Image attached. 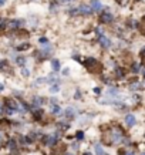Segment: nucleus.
<instances>
[{
  "mask_svg": "<svg viewBox=\"0 0 145 155\" xmlns=\"http://www.w3.org/2000/svg\"><path fill=\"white\" fill-rule=\"evenodd\" d=\"M124 140V131L120 125H111L104 131V142L111 145V144H120Z\"/></svg>",
  "mask_w": 145,
  "mask_h": 155,
  "instance_id": "f257e3e1",
  "label": "nucleus"
},
{
  "mask_svg": "<svg viewBox=\"0 0 145 155\" xmlns=\"http://www.w3.org/2000/svg\"><path fill=\"white\" fill-rule=\"evenodd\" d=\"M84 64L91 73H100V71H101V64H100V61H97L95 58H91V57H90V58H87V60L84 61Z\"/></svg>",
  "mask_w": 145,
  "mask_h": 155,
  "instance_id": "f03ea898",
  "label": "nucleus"
},
{
  "mask_svg": "<svg viewBox=\"0 0 145 155\" xmlns=\"http://www.w3.org/2000/svg\"><path fill=\"white\" fill-rule=\"evenodd\" d=\"M57 141H58V137L54 135V134H48V135H46L43 138V142H44L46 145H50V147L56 145Z\"/></svg>",
  "mask_w": 145,
  "mask_h": 155,
  "instance_id": "7ed1b4c3",
  "label": "nucleus"
},
{
  "mask_svg": "<svg viewBox=\"0 0 145 155\" xmlns=\"http://www.w3.org/2000/svg\"><path fill=\"white\" fill-rule=\"evenodd\" d=\"M100 20H101L103 23L108 24V23H111L112 20H114V16H112V14L110 13V12H108V9H107L103 14H101V17H100Z\"/></svg>",
  "mask_w": 145,
  "mask_h": 155,
  "instance_id": "20e7f679",
  "label": "nucleus"
},
{
  "mask_svg": "<svg viewBox=\"0 0 145 155\" xmlns=\"http://www.w3.org/2000/svg\"><path fill=\"white\" fill-rule=\"evenodd\" d=\"M10 30H16V28H20L21 26H24V20H12L7 23Z\"/></svg>",
  "mask_w": 145,
  "mask_h": 155,
  "instance_id": "39448f33",
  "label": "nucleus"
},
{
  "mask_svg": "<svg viewBox=\"0 0 145 155\" xmlns=\"http://www.w3.org/2000/svg\"><path fill=\"white\" fill-rule=\"evenodd\" d=\"M77 10H78V14H85V16H88V14L93 13V9H91L90 6H85V5H81Z\"/></svg>",
  "mask_w": 145,
  "mask_h": 155,
  "instance_id": "423d86ee",
  "label": "nucleus"
},
{
  "mask_svg": "<svg viewBox=\"0 0 145 155\" xmlns=\"http://www.w3.org/2000/svg\"><path fill=\"white\" fill-rule=\"evenodd\" d=\"M98 40H100V44H101V47L108 48L110 46H111V40H110L108 37H105V36H101V37H98Z\"/></svg>",
  "mask_w": 145,
  "mask_h": 155,
  "instance_id": "0eeeda50",
  "label": "nucleus"
},
{
  "mask_svg": "<svg viewBox=\"0 0 145 155\" xmlns=\"http://www.w3.org/2000/svg\"><path fill=\"white\" fill-rule=\"evenodd\" d=\"M6 105H7V108H12V110H19V104L16 103L14 100H12V98H7L6 100Z\"/></svg>",
  "mask_w": 145,
  "mask_h": 155,
  "instance_id": "6e6552de",
  "label": "nucleus"
},
{
  "mask_svg": "<svg viewBox=\"0 0 145 155\" xmlns=\"http://www.w3.org/2000/svg\"><path fill=\"white\" fill-rule=\"evenodd\" d=\"M125 124L128 125V127L135 125V117H134L132 114H128V115H125Z\"/></svg>",
  "mask_w": 145,
  "mask_h": 155,
  "instance_id": "1a4fd4ad",
  "label": "nucleus"
},
{
  "mask_svg": "<svg viewBox=\"0 0 145 155\" xmlns=\"http://www.w3.org/2000/svg\"><path fill=\"white\" fill-rule=\"evenodd\" d=\"M93 10H101L103 9V5L100 0H91V6H90Z\"/></svg>",
  "mask_w": 145,
  "mask_h": 155,
  "instance_id": "9d476101",
  "label": "nucleus"
},
{
  "mask_svg": "<svg viewBox=\"0 0 145 155\" xmlns=\"http://www.w3.org/2000/svg\"><path fill=\"white\" fill-rule=\"evenodd\" d=\"M66 117L67 118H74L75 117V110L74 108H71V107H68L66 110Z\"/></svg>",
  "mask_w": 145,
  "mask_h": 155,
  "instance_id": "9b49d317",
  "label": "nucleus"
},
{
  "mask_svg": "<svg viewBox=\"0 0 145 155\" xmlns=\"http://www.w3.org/2000/svg\"><path fill=\"white\" fill-rule=\"evenodd\" d=\"M51 113L54 115H60L61 114V108L57 105V104H51Z\"/></svg>",
  "mask_w": 145,
  "mask_h": 155,
  "instance_id": "f8f14e48",
  "label": "nucleus"
},
{
  "mask_svg": "<svg viewBox=\"0 0 145 155\" xmlns=\"http://www.w3.org/2000/svg\"><path fill=\"white\" fill-rule=\"evenodd\" d=\"M43 103H44V100H43L41 97H34L33 98V105L34 107H40Z\"/></svg>",
  "mask_w": 145,
  "mask_h": 155,
  "instance_id": "ddd939ff",
  "label": "nucleus"
},
{
  "mask_svg": "<svg viewBox=\"0 0 145 155\" xmlns=\"http://www.w3.org/2000/svg\"><path fill=\"white\" fill-rule=\"evenodd\" d=\"M7 67H9V63L5 60H0V71H7Z\"/></svg>",
  "mask_w": 145,
  "mask_h": 155,
  "instance_id": "4468645a",
  "label": "nucleus"
},
{
  "mask_svg": "<svg viewBox=\"0 0 145 155\" xmlns=\"http://www.w3.org/2000/svg\"><path fill=\"white\" fill-rule=\"evenodd\" d=\"M95 148V152H97V155H107L105 152H104V150H103V147L100 145V144H97V145L94 147Z\"/></svg>",
  "mask_w": 145,
  "mask_h": 155,
  "instance_id": "2eb2a0df",
  "label": "nucleus"
},
{
  "mask_svg": "<svg viewBox=\"0 0 145 155\" xmlns=\"http://www.w3.org/2000/svg\"><path fill=\"white\" fill-rule=\"evenodd\" d=\"M17 50L19 51H24V50H27V48H30V44L28 43H23V44H20V46H17Z\"/></svg>",
  "mask_w": 145,
  "mask_h": 155,
  "instance_id": "dca6fc26",
  "label": "nucleus"
},
{
  "mask_svg": "<svg viewBox=\"0 0 145 155\" xmlns=\"http://www.w3.org/2000/svg\"><path fill=\"white\" fill-rule=\"evenodd\" d=\"M51 66H53V70H54V71H58V70H60V61H58V60H53L51 61Z\"/></svg>",
  "mask_w": 145,
  "mask_h": 155,
  "instance_id": "f3484780",
  "label": "nucleus"
},
{
  "mask_svg": "<svg viewBox=\"0 0 145 155\" xmlns=\"http://www.w3.org/2000/svg\"><path fill=\"white\" fill-rule=\"evenodd\" d=\"M41 117H43V111L41 110H36V111H34V118H36V120H40Z\"/></svg>",
  "mask_w": 145,
  "mask_h": 155,
  "instance_id": "a211bd4d",
  "label": "nucleus"
},
{
  "mask_svg": "<svg viewBox=\"0 0 145 155\" xmlns=\"http://www.w3.org/2000/svg\"><path fill=\"white\" fill-rule=\"evenodd\" d=\"M115 75H117L118 78H122V77H124V71H122V68H115Z\"/></svg>",
  "mask_w": 145,
  "mask_h": 155,
  "instance_id": "6ab92c4d",
  "label": "nucleus"
},
{
  "mask_svg": "<svg viewBox=\"0 0 145 155\" xmlns=\"http://www.w3.org/2000/svg\"><path fill=\"white\" fill-rule=\"evenodd\" d=\"M16 63H17V64H20V66H23L24 63H26V58H24L23 56H21V57H17V58H16Z\"/></svg>",
  "mask_w": 145,
  "mask_h": 155,
  "instance_id": "aec40b11",
  "label": "nucleus"
},
{
  "mask_svg": "<svg viewBox=\"0 0 145 155\" xmlns=\"http://www.w3.org/2000/svg\"><path fill=\"white\" fill-rule=\"evenodd\" d=\"M58 91H60V87H58V85H51V88H50V93H53V94H56V93H58Z\"/></svg>",
  "mask_w": 145,
  "mask_h": 155,
  "instance_id": "412c9836",
  "label": "nucleus"
},
{
  "mask_svg": "<svg viewBox=\"0 0 145 155\" xmlns=\"http://www.w3.org/2000/svg\"><path fill=\"white\" fill-rule=\"evenodd\" d=\"M5 142H6V138L5 135H3V132H0V148L5 145Z\"/></svg>",
  "mask_w": 145,
  "mask_h": 155,
  "instance_id": "4be33fe9",
  "label": "nucleus"
},
{
  "mask_svg": "<svg viewBox=\"0 0 145 155\" xmlns=\"http://www.w3.org/2000/svg\"><path fill=\"white\" fill-rule=\"evenodd\" d=\"M6 26H7V21L6 20H0V30H3Z\"/></svg>",
  "mask_w": 145,
  "mask_h": 155,
  "instance_id": "5701e85b",
  "label": "nucleus"
},
{
  "mask_svg": "<svg viewBox=\"0 0 145 155\" xmlns=\"http://www.w3.org/2000/svg\"><path fill=\"white\" fill-rule=\"evenodd\" d=\"M21 74H23L24 77H27V75L30 74V71H28L27 68H26V67H23V68H21Z\"/></svg>",
  "mask_w": 145,
  "mask_h": 155,
  "instance_id": "b1692460",
  "label": "nucleus"
},
{
  "mask_svg": "<svg viewBox=\"0 0 145 155\" xmlns=\"http://www.w3.org/2000/svg\"><path fill=\"white\" fill-rule=\"evenodd\" d=\"M58 127H60L61 130H66V128H68V124H64V122H58Z\"/></svg>",
  "mask_w": 145,
  "mask_h": 155,
  "instance_id": "393cba45",
  "label": "nucleus"
},
{
  "mask_svg": "<svg viewBox=\"0 0 145 155\" xmlns=\"http://www.w3.org/2000/svg\"><path fill=\"white\" fill-rule=\"evenodd\" d=\"M132 71H134V73H138V71H140V64H134V66H132Z\"/></svg>",
  "mask_w": 145,
  "mask_h": 155,
  "instance_id": "a878e982",
  "label": "nucleus"
},
{
  "mask_svg": "<svg viewBox=\"0 0 145 155\" xmlns=\"http://www.w3.org/2000/svg\"><path fill=\"white\" fill-rule=\"evenodd\" d=\"M47 81H48V83H56V77H54V75H50V77L47 78Z\"/></svg>",
  "mask_w": 145,
  "mask_h": 155,
  "instance_id": "bb28decb",
  "label": "nucleus"
},
{
  "mask_svg": "<svg viewBox=\"0 0 145 155\" xmlns=\"http://www.w3.org/2000/svg\"><path fill=\"white\" fill-rule=\"evenodd\" d=\"M83 138H84V132H77V140H83Z\"/></svg>",
  "mask_w": 145,
  "mask_h": 155,
  "instance_id": "cd10ccee",
  "label": "nucleus"
},
{
  "mask_svg": "<svg viewBox=\"0 0 145 155\" xmlns=\"http://www.w3.org/2000/svg\"><path fill=\"white\" fill-rule=\"evenodd\" d=\"M9 148H10V150H14V148H16V142H14V141H10L9 142Z\"/></svg>",
  "mask_w": 145,
  "mask_h": 155,
  "instance_id": "c85d7f7f",
  "label": "nucleus"
},
{
  "mask_svg": "<svg viewBox=\"0 0 145 155\" xmlns=\"http://www.w3.org/2000/svg\"><path fill=\"white\" fill-rule=\"evenodd\" d=\"M40 43H41V44H47V43H48V40H47L46 37H41V38H40Z\"/></svg>",
  "mask_w": 145,
  "mask_h": 155,
  "instance_id": "c756f323",
  "label": "nucleus"
},
{
  "mask_svg": "<svg viewBox=\"0 0 145 155\" xmlns=\"http://www.w3.org/2000/svg\"><path fill=\"white\" fill-rule=\"evenodd\" d=\"M122 155H135L132 151H125V152H122Z\"/></svg>",
  "mask_w": 145,
  "mask_h": 155,
  "instance_id": "7c9ffc66",
  "label": "nucleus"
},
{
  "mask_svg": "<svg viewBox=\"0 0 145 155\" xmlns=\"http://www.w3.org/2000/svg\"><path fill=\"white\" fill-rule=\"evenodd\" d=\"M5 113V107H3V104L0 103V114H3Z\"/></svg>",
  "mask_w": 145,
  "mask_h": 155,
  "instance_id": "2f4dec72",
  "label": "nucleus"
},
{
  "mask_svg": "<svg viewBox=\"0 0 145 155\" xmlns=\"http://www.w3.org/2000/svg\"><path fill=\"white\" fill-rule=\"evenodd\" d=\"M94 93H95V94H100V93H101V90H100V88H94Z\"/></svg>",
  "mask_w": 145,
  "mask_h": 155,
  "instance_id": "473e14b6",
  "label": "nucleus"
},
{
  "mask_svg": "<svg viewBox=\"0 0 145 155\" xmlns=\"http://www.w3.org/2000/svg\"><path fill=\"white\" fill-rule=\"evenodd\" d=\"M141 57H145V48H142V50H141Z\"/></svg>",
  "mask_w": 145,
  "mask_h": 155,
  "instance_id": "72a5a7b5",
  "label": "nucleus"
},
{
  "mask_svg": "<svg viewBox=\"0 0 145 155\" xmlns=\"http://www.w3.org/2000/svg\"><path fill=\"white\" fill-rule=\"evenodd\" d=\"M63 73H64V75H67V74H68V73H70V71H68V68H66V70L63 71Z\"/></svg>",
  "mask_w": 145,
  "mask_h": 155,
  "instance_id": "f704fd0d",
  "label": "nucleus"
},
{
  "mask_svg": "<svg viewBox=\"0 0 145 155\" xmlns=\"http://www.w3.org/2000/svg\"><path fill=\"white\" fill-rule=\"evenodd\" d=\"M3 88H5V87H3V84H0V93L3 91Z\"/></svg>",
  "mask_w": 145,
  "mask_h": 155,
  "instance_id": "c9c22d12",
  "label": "nucleus"
},
{
  "mask_svg": "<svg viewBox=\"0 0 145 155\" xmlns=\"http://www.w3.org/2000/svg\"><path fill=\"white\" fill-rule=\"evenodd\" d=\"M60 2H63V3H67V2H73V0H60Z\"/></svg>",
  "mask_w": 145,
  "mask_h": 155,
  "instance_id": "e433bc0d",
  "label": "nucleus"
},
{
  "mask_svg": "<svg viewBox=\"0 0 145 155\" xmlns=\"http://www.w3.org/2000/svg\"><path fill=\"white\" fill-rule=\"evenodd\" d=\"M0 5H5V0H0Z\"/></svg>",
  "mask_w": 145,
  "mask_h": 155,
  "instance_id": "4c0bfd02",
  "label": "nucleus"
},
{
  "mask_svg": "<svg viewBox=\"0 0 145 155\" xmlns=\"http://www.w3.org/2000/svg\"><path fill=\"white\" fill-rule=\"evenodd\" d=\"M84 155H90V154H88V152H85V154H84Z\"/></svg>",
  "mask_w": 145,
  "mask_h": 155,
  "instance_id": "58836bf2",
  "label": "nucleus"
},
{
  "mask_svg": "<svg viewBox=\"0 0 145 155\" xmlns=\"http://www.w3.org/2000/svg\"><path fill=\"white\" fill-rule=\"evenodd\" d=\"M141 155H145V152H142V154H141Z\"/></svg>",
  "mask_w": 145,
  "mask_h": 155,
  "instance_id": "ea45409f",
  "label": "nucleus"
},
{
  "mask_svg": "<svg viewBox=\"0 0 145 155\" xmlns=\"http://www.w3.org/2000/svg\"><path fill=\"white\" fill-rule=\"evenodd\" d=\"M67 155H73V154H67Z\"/></svg>",
  "mask_w": 145,
  "mask_h": 155,
  "instance_id": "a19ab883",
  "label": "nucleus"
}]
</instances>
